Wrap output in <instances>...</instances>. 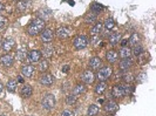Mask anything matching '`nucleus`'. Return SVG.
I'll return each instance as SVG.
<instances>
[{
	"label": "nucleus",
	"mask_w": 156,
	"mask_h": 116,
	"mask_svg": "<svg viewBox=\"0 0 156 116\" xmlns=\"http://www.w3.org/2000/svg\"><path fill=\"white\" fill-rule=\"evenodd\" d=\"M44 29H45V21H42L39 18L33 19L29 22V25L27 26V33L29 35H32V37H35V35L40 34Z\"/></svg>",
	"instance_id": "f257e3e1"
},
{
	"label": "nucleus",
	"mask_w": 156,
	"mask_h": 116,
	"mask_svg": "<svg viewBox=\"0 0 156 116\" xmlns=\"http://www.w3.org/2000/svg\"><path fill=\"white\" fill-rule=\"evenodd\" d=\"M41 106L44 109L46 110H51L54 108L55 106V97L53 94H46L44 97H42V101H41Z\"/></svg>",
	"instance_id": "f03ea898"
},
{
	"label": "nucleus",
	"mask_w": 156,
	"mask_h": 116,
	"mask_svg": "<svg viewBox=\"0 0 156 116\" xmlns=\"http://www.w3.org/2000/svg\"><path fill=\"white\" fill-rule=\"evenodd\" d=\"M111 74H113V68L109 66H104L98 72V79L99 81H107L111 76Z\"/></svg>",
	"instance_id": "7ed1b4c3"
},
{
	"label": "nucleus",
	"mask_w": 156,
	"mask_h": 116,
	"mask_svg": "<svg viewBox=\"0 0 156 116\" xmlns=\"http://www.w3.org/2000/svg\"><path fill=\"white\" fill-rule=\"evenodd\" d=\"M73 45H74V47H75L78 51H80V49H83V48L87 47L88 40H87V38L83 37V35H78V37L74 38Z\"/></svg>",
	"instance_id": "20e7f679"
},
{
	"label": "nucleus",
	"mask_w": 156,
	"mask_h": 116,
	"mask_svg": "<svg viewBox=\"0 0 156 116\" xmlns=\"http://www.w3.org/2000/svg\"><path fill=\"white\" fill-rule=\"evenodd\" d=\"M15 46H17L15 40H14V39H12V38H7V39H5V40L2 41L1 49H2L5 53H8V52L13 51V49L15 48Z\"/></svg>",
	"instance_id": "39448f33"
},
{
	"label": "nucleus",
	"mask_w": 156,
	"mask_h": 116,
	"mask_svg": "<svg viewBox=\"0 0 156 116\" xmlns=\"http://www.w3.org/2000/svg\"><path fill=\"white\" fill-rule=\"evenodd\" d=\"M72 34V28L69 26H62V27H59L58 31H56V37L59 39H67L69 38Z\"/></svg>",
	"instance_id": "423d86ee"
},
{
	"label": "nucleus",
	"mask_w": 156,
	"mask_h": 116,
	"mask_svg": "<svg viewBox=\"0 0 156 116\" xmlns=\"http://www.w3.org/2000/svg\"><path fill=\"white\" fill-rule=\"evenodd\" d=\"M41 41L45 42V44H51L53 40H54V32H53L51 28H46L41 32V37H40Z\"/></svg>",
	"instance_id": "0eeeda50"
},
{
	"label": "nucleus",
	"mask_w": 156,
	"mask_h": 116,
	"mask_svg": "<svg viewBox=\"0 0 156 116\" xmlns=\"http://www.w3.org/2000/svg\"><path fill=\"white\" fill-rule=\"evenodd\" d=\"M80 77H81V80H82L85 83H87V84L93 83L94 80H95V75H94V73H93L92 70H85V72L81 74Z\"/></svg>",
	"instance_id": "6e6552de"
},
{
	"label": "nucleus",
	"mask_w": 156,
	"mask_h": 116,
	"mask_svg": "<svg viewBox=\"0 0 156 116\" xmlns=\"http://www.w3.org/2000/svg\"><path fill=\"white\" fill-rule=\"evenodd\" d=\"M34 73H35V69H34V67L32 64H24L21 67V74L25 77H28L29 79V77H32L34 75Z\"/></svg>",
	"instance_id": "1a4fd4ad"
},
{
	"label": "nucleus",
	"mask_w": 156,
	"mask_h": 116,
	"mask_svg": "<svg viewBox=\"0 0 156 116\" xmlns=\"http://www.w3.org/2000/svg\"><path fill=\"white\" fill-rule=\"evenodd\" d=\"M113 96L115 99H121L124 96V89H123V86L122 84H115L113 87V92H111Z\"/></svg>",
	"instance_id": "9d476101"
},
{
	"label": "nucleus",
	"mask_w": 156,
	"mask_h": 116,
	"mask_svg": "<svg viewBox=\"0 0 156 116\" xmlns=\"http://www.w3.org/2000/svg\"><path fill=\"white\" fill-rule=\"evenodd\" d=\"M39 82L44 86H51L54 82V76L52 74H42L39 79Z\"/></svg>",
	"instance_id": "9b49d317"
},
{
	"label": "nucleus",
	"mask_w": 156,
	"mask_h": 116,
	"mask_svg": "<svg viewBox=\"0 0 156 116\" xmlns=\"http://www.w3.org/2000/svg\"><path fill=\"white\" fill-rule=\"evenodd\" d=\"M41 59V53L39 51H32L27 54V60L31 62V63H35V62H39Z\"/></svg>",
	"instance_id": "f8f14e48"
},
{
	"label": "nucleus",
	"mask_w": 156,
	"mask_h": 116,
	"mask_svg": "<svg viewBox=\"0 0 156 116\" xmlns=\"http://www.w3.org/2000/svg\"><path fill=\"white\" fill-rule=\"evenodd\" d=\"M13 61H14V59L12 55H9V54H4V55H1L0 57V63L4 66V67H11L12 64H13Z\"/></svg>",
	"instance_id": "ddd939ff"
},
{
	"label": "nucleus",
	"mask_w": 156,
	"mask_h": 116,
	"mask_svg": "<svg viewBox=\"0 0 156 116\" xmlns=\"http://www.w3.org/2000/svg\"><path fill=\"white\" fill-rule=\"evenodd\" d=\"M132 66H133V60L130 58L122 59V61L120 62V69H121L122 72L128 70L129 68H132Z\"/></svg>",
	"instance_id": "4468645a"
},
{
	"label": "nucleus",
	"mask_w": 156,
	"mask_h": 116,
	"mask_svg": "<svg viewBox=\"0 0 156 116\" xmlns=\"http://www.w3.org/2000/svg\"><path fill=\"white\" fill-rule=\"evenodd\" d=\"M104 110L108 113V114H113V113H115L116 110H117V105H116V102L115 101H108L106 105H104Z\"/></svg>",
	"instance_id": "2eb2a0df"
},
{
	"label": "nucleus",
	"mask_w": 156,
	"mask_h": 116,
	"mask_svg": "<svg viewBox=\"0 0 156 116\" xmlns=\"http://www.w3.org/2000/svg\"><path fill=\"white\" fill-rule=\"evenodd\" d=\"M102 66V60L99 58V57H95V58H92L89 61V67L94 70L96 69H100V67Z\"/></svg>",
	"instance_id": "dca6fc26"
},
{
	"label": "nucleus",
	"mask_w": 156,
	"mask_h": 116,
	"mask_svg": "<svg viewBox=\"0 0 156 116\" xmlns=\"http://www.w3.org/2000/svg\"><path fill=\"white\" fill-rule=\"evenodd\" d=\"M53 54H54V47L50 44L45 45L44 48H42V55L46 59H50L53 57Z\"/></svg>",
	"instance_id": "f3484780"
},
{
	"label": "nucleus",
	"mask_w": 156,
	"mask_h": 116,
	"mask_svg": "<svg viewBox=\"0 0 156 116\" xmlns=\"http://www.w3.org/2000/svg\"><path fill=\"white\" fill-rule=\"evenodd\" d=\"M51 16H52L51 9H40V11L38 12V18L41 19L42 21H46V20L51 19Z\"/></svg>",
	"instance_id": "a211bd4d"
},
{
	"label": "nucleus",
	"mask_w": 156,
	"mask_h": 116,
	"mask_svg": "<svg viewBox=\"0 0 156 116\" xmlns=\"http://www.w3.org/2000/svg\"><path fill=\"white\" fill-rule=\"evenodd\" d=\"M29 7V0H18L17 2V9L19 12H25Z\"/></svg>",
	"instance_id": "6ab92c4d"
},
{
	"label": "nucleus",
	"mask_w": 156,
	"mask_h": 116,
	"mask_svg": "<svg viewBox=\"0 0 156 116\" xmlns=\"http://www.w3.org/2000/svg\"><path fill=\"white\" fill-rule=\"evenodd\" d=\"M106 59H107L108 62L114 63V62H116L117 59H119V53L115 52V51H108L107 54H106Z\"/></svg>",
	"instance_id": "aec40b11"
},
{
	"label": "nucleus",
	"mask_w": 156,
	"mask_h": 116,
	"mask_svg": "<svg viewBox=\"0 0 156 116\" xmlns=\"http://www.w3.org/2000/svg\"><path fill=\"white\" fill-rule=\"evenodd\" d=\"M32 93H33V89H32V87L29 84H24L21 90H20V94L24 97H29L32 95Z\"/></svg>",
	"instance_id": "412c9836"
},
{
	"label": "nucleus",
	"mask_w": 156,
	"mask_h": 116,
	"mask_svg": "<svg viewBox=\"0 0 156 116\" xmlns=\"http://www.w3.org/2000/svg\"><path fill=\"white\" fill-rule=\"evenodd\" d=\"M85 92H86V86L79 83V84H76V86L74 87V89H73V95H75V96L78 97V96L82 95Z\"/></svg>",
	"instance_id": "4be33fe9"
},
{
	"label": "nucleus",
	"mask_w": 156,
	"mask_h": 116,
	"mask_svg": "<svg viewBox=\"0 0 156 116\" xmlns=\"http://www.w3.org/2000/svg\"><path fill=\"white\" fill-rule=\"evenodd\" d=\"M27 49L26 48H20V49H18L17 51V53H15V58L18 61H24L25 59H27Z\"/></svg>",
	"instance_id": "5701e85b"
},
{
	"label": "nucleus",
	"mask_w": 156,
	"mask_h": 116,
	"mask_svg": "<svg viewBox=\"0 0 156 116\" xmlns=\"http://www.w3.org/2000/svg\"><path fill=\"white\" fill-rule=\"evenodd\" d=\"M17 87H18V81H17L15 79H11V80L7 82V84H6L7 90L11 92V93H14L15 89H17Z\"/></svg>",
	"instance_id": "b1692460"
},
{
	"label": "nucleus",
	"mask_w": 156,
	"mask_h": 116,
	"mask_svg": "<svg viewBox=\"0 0 156 116\" xmlns=\"http://www.w3.org/2000/svg\"><path fill=\"white\" fill-rule=\"evenodd\" d=\"M107 89V83L104 81H100L96 86H95V93L96 94H104Z\"/></svg>",
	"instance_id": "393cba45"
},
{
	"label": "nucleus",
	"mask_w": 156,
	"mask_h": 116,
	"mask_svg": "<svg viewBox=\"0 0 156 116\" xmlns=\"http://www.w3.org/2000/svg\"><path fill=\"white\" fill-rule=\"evenodd\" d=\"M96 19H98L96 14H94V13H92V12H89V13H87V14L85 15V22H86V24H94V22L96 21Z\"/></svg>",
	"instance_id": "a878e982"
},
{
	"label": "nucleus",
	"mask_w": 156,
	"mask_h": 116,
	"mask_svg": "<svg viewBox=\"0 0 156 116\" xmlns=\"http://www.w3.org/2000/svg\"><path fill=\"white\" fill-rule=\"evenodd\" d=\"M119 55H120L122 59L130 58V55H132V49H130V48H128V47H122V48L120 49Z\"/></svg>",
	"instance_id": "bb28decb"
},
{
	"label": "nucleus",
	"mask_w": 156,
	"mask_h": 116,
	"mask_svg": "<svg viewBox=\"0 0 156 116\" xmlns=\"http://www.w3.org/2000/svg\"><path fill=\"white\" fill-rule=\"evenodd\" d=\"M102 9H104V6L102 5H100V4H98V2H94L92 6H91V11H92V13H94V14H100L101 12H102Z\"/></svg>",
	"instance_id": "cd10ccee"
},
{
	"label": "nucleus",
	"mask_w": 156,
	"mask_h": 116,
	"mask_svg": "<svg viewBox=\"0 0 156 116\" xmlns=\"http://www.w3.org/2000/svg\"><path fill=\"white\" fill-rule=\"evenodd\" d=\"M139 41H140V35L137 34V33H133L132 35H130V38H129V45L130 46H136L137 44H139Z\"/></svg>",
	"instance_id": "c85d7f7f"
},
{
	"label": "nucleus",
	"mask_w": 156,
	"mask_h": 116,
	"mask_svg": "<svg viewBox=\"0 0 156 116\" xmlns=\"http://www.w3.org/2000/svg\"><path fill=\"white\" fill-rule=\"evenodd\" d=\"M101 31H102V24H101V22H98V24H95V25L93 26V28L91 29V34H92V35H98V34L101 33Z\"/></svg>",
	"instance_id": "c756f323"
},
{
	"label": "nucleus",
	"mask_w": 156,
	"mask_h": 116,
	"mask_svg": "<svg viewBox=\"0 0 156 116\" xmlns=\"http://www.w3.org/2000/svg\"><path fill=\"white\" fill-rule=\"evenodd\" d=\"M120 39H121V34L120 33H111L110 37H109V42L111 45H116V44H119Z\"/></svg>",
	"instance_id": "7c9ffc66"
},
{
	"label": "nucleus",
	"mask_w": 156,
	"mask_h": 116,
	"mask_svg": "<svg viewBox=\"0 0 156 116\" xmlns=\"http://www.w3.org/2000/svg\"><path fill=\"white\" fill-rule=\"evenodd\" d=\"M98 113H99V107L96 105H91L88 107V112H87L88 116H96Z\"/></svg>",
	"instance_id": "2f4dec72"
},
{
	"label": "nucleus",
	"mask_w": 156,
	"mask_h": 116,
	"mask_svg": "<svg viewBox=\"0 0 156 116\" xmlns=\"http://www.w3.org/2000/svg\"><path fill=\"white\" fill-rule=\"evenodd\" d=\"M142 53H143V47H142V46H140V45L134 46V47H133V49H132V54H133L134 57H140Z\"/></svg>",
	"instance_id": "473e14b6"
},
{
	"label": "nucleus",
	"mask_w": 156,
	"mask_h": 116,
	"mask_svg": "<svg viewBox=\"0 0 156 116\" xmlns=\"http://www.w3.org/2000/svg\"><path fill=\"white\" fill-rule=\"evenodd\" d=\"M114 26H115V21H114L111 18H108V19L104 21V28H106L107 31L113 29V28H114Z\"/></svg>",
	"instance_id": "72a5a7b5"
},
{
	"label": "nucleus",
	"mask_w": 156,
	"mask_h": 116,
	"mask_svg": "<svg viewBox=\"0 0 156 116\" xmlns=\"http://www.w3.org/2000/svg\"><path fill=\"white\" fill-rule=\"evenodd\" d=\"M38 69L41 72V73H44V72H46L47 69H48V62L46 61V60H41V61H39V66H38Z\"/></svg>",
	"instance_id": "f704fd0d"
},
{
	"label": "nucleus",
	"mask_w": 156,
	"mask_h": 116,
	"mask_svg": "<svg viewBox=\"0 0 156 116\" xmlns=\"http://www.w3.org/2000/svg\"><path fill=\"white\" fill-rule=\"evenodd\" d=\"M76 100H78V97H76L75 95L70 94V95H68V96H67V99H66V102H67V105H69V106H73V105H75V103H76Z\"/></svg>",
	"instance_id": "c9c22d12"
},
{
	"label": "nucleus",
	"mask_w": 156,
	"mask_h": 116,
	"mask_svg": "<svg viewBox=\"0 0 156 116\" xmlns=\"http://www.w3.org/2000/svg\"><path fill=\"white\" fill-rule=\"evenodd\" d=\"M122 80H123L126 83H130L132 81H134V75H133V74H130V73L123 74V76H122Z\"/></svg>",
	"instance_id": "e433bc0d"
},
{
	"label": "nucleus",
	"mask_w": 156,
	"mask_h": 116,
	"mask_svg": "<svg viewBox=\"0 0 156 116\" xmlns=\"http://www.w3.org/2000/svg\"><path fill=\"white\" fill-rule=\"evenodd\" d=\"M123 89H124V95H129V94H132L134 92V87L128 84V83L123 86Z\"/></svg>",
	"instance_id": "4c0bfd02"
},
{
	"label": "nucleus",
	"mask_w": 156,
	"mask_h": 116,
	"mask_svg": "<svg viewBox=\"0 0 156 116\" xmlns=\"http://www.w3.org/2000/svg\"><path fill=\"white\" fill-rule=\"evenodd\" d=\"M91 42H92L94 46H99V45L104 46V44H101V40H100V38H99L98 35H93V38H92V40H91Z\"/></svg>",
	"instance_id": "58836bf2"
},
{
	"label": "nucleus",
	"mask_w": 156,
	"mask_h": 116,
	"mask_svg": "<svg viewBox=\"0 0 156 116\" xmlns=\"http://www.w3.org/2000/svg\"><path fill=\"white\" fill-rule=\"evenodd\" d=\"M6 22H7V19H6L5 16L0 15V28H1V27H4V26L6 25Z\"/></svg>",
	"instance_id": "ea45409f"
},
{
	"label": "nucleus",
	"mask_w": 156,
	"mask_h": 116,
	"mask_svg": "<svg viewBox=\"0 0 156 116\" xmlns=\"http://www.w3.org/2000/svg\"><path fill=\"white\" fill-rule=\"evenodd\" d=\"M61 116H74V114L70 112V110H63Z\"/></svg>",
	"instance_id": "a19ab883"
},
{
	"label": "nucleus",
	"mask_w": 156,
	"mask_h": 116,
	"mask_svg": "<svg viewBox=\"0 0 156 116\" xmlns=\"http://www.w3.org/2000/svg\"><path fill=\"white\" fill-rule=\"evenodd\" d=\"M146 76H147L146 74H141V75H139V77H137V80H139L140 82H143V81L146 80Z\"/></svg>",
	"instance_id": "79ce46f5"
},
{
	"label": "nucleus",
	"mask_w": 156,
	"mask_h": 116,
	"mask_svg": "<svg viewBox=\"0 0 156 116\" xmlns=\"http://www.w3.org/2000/svg\"><path fill=\"white\" fill-rule=\"evenodd\" d=\"M4 11H5V5H4V4H0V14H1Z\"/></svg>",
	"instance_id": "37998d69"
},
{
	"label": "nucleus",
	"mask_w": 156,
	"mask_h": 116,
	"mask_svg": "<svg viewBox=\"0 0 156 116\" xmlns=\"http://www.w3.org/2000/svg\"><path fill=\"white\" fill-rule=\"evenodd\" d=\"M68 70H69V67H68V66H65V67L62 68V72H63V73H67Z\"/></svg>",
	"instance_id": "c03bdc74"
},
{
	"label": "nucleus",
	"mask_w": 156,
	"mask_h": 116,
	"mask_svg": "<svg viewBox=\"0 0 156 116\" xmlns=\"http://www.w3.org/2000/svg\"><path fill=\"white\" fill-rule=\"evenodd\" d=\"M128 44V40H123L122 42H121V45H122V47H126V45Z\"/></svg>",
	"instance_id": "a18cd8bd"
},
{
	"label": "nucleus",
	"mask_w": 156,
	"mask_h": 116,
	"mask_svg": "<svg viewBox=\"0 0 156 116\" xmlns=\"http://www.w3.org/2000/svg\"><path fill=\"white\" fill-rule=\"evenodd\" d=\"M18 82H20V83H22V82H24V79H22L21 76H18Z\"/></svg>",
	"instance_id": "49530a36"
},
{
	"label": "nucleus",
	"mask_w": 156,
	"mask_h": 116,
	"mask_svg": "<svg viewBox=\"0 0 156 116\" xmlns=\"http://www.w3.org/2000/svg\"><path fill=\"white\" fill-rule=\"evenodd\" d=\"M2 89H4V86H2V83H1V82H0V93H1V92H2Z\"/></svg>",
	"instance_id": "de8ad7c7"
},
{
	"label": "nucleus",
	"mask_w": 156,
	"mask_h": 116,
	"mask_svg": "<svg viewBox=\"0 0 156 116\" xmlns=\"http://www.w3.org/2000/svg\"><path fill=\"white\" fill-rule=\"evenodd\" d=\"M1 46H2V41H1V39H0V49H1Z\"/></svg>",
	"instance_id": "09e8293b"
},
{
	"label": "nucleus",
	"mask_w": 156,
	"mask_h": 116,
	"mask_svg": "<svg viewBox=\"0 0 156 116\" xmlns=\"http://www.w3.org/2000/svg\"><path fill=\"white\" fill-rule=\"evenodd\" d=\"M107 116H113V115H107Z\"/></svg>",
	"instance_id": "8fccbe9b"
},
{
	"label": "nucleus",
	"mask_w": 156,
	"mask_h": 116,
	"mask_svg": "<svg viewBox=\"0 0 156 116\" xmlns=\"http://www.w3.org/2000/svg\"><path fill=\"white\" fill-rule=\"evenodd\" d=\"M0 116H6V115H0Z\"/></svg>",
	"instance_id": "3c124183"
}]
</instances>
